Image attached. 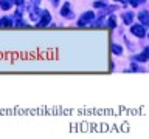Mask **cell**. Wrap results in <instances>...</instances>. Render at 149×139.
<instances>
[{
    "instance_id": "cell-11",
    "label": "cell",
    "mask_w": 149,
    "mask_h": 139,
    "mask_svg": "<svg viewBox=\"0 0 149 139\" xmlns=\"http://www.w3.org/2000/svg\"><path fill=\"white\" fill-rule=\"evenodd\" d=\"M130 2H132L134 6H137V5H138V0H130Z\"/></svg>"
},
{
    "instance_id": "cell-1",
    "label": "cell",
    "mask_w": 149,
    "mask_h": 139,
    "mask_svg": "<svg viewBox=\"0 0 149 139\" xmlns=\"http://www.w3.org/2000/svg\"><path fill=\"white\" fill-rule=\"evenodd\" d=\"M132 34H135L137 37H143L146 32H144V28H143V26L135 25V26H132Z\"/></svg>"
},
{
    "instance_id": "cell-7",
    "label": "cell",
    "mask_w": 149,
    "mask_h": 139,
    "mask_svg": "<svg viewBox=\"0 0 149 139\" xmlns=\"http://www.w3.org/2000/svg\"><path fill=\"white\" fill-rule=\"evenodd\" d=\"M112 51H113L115 54H121V51H123V50H121L120 45H112Z\"/></svg>"
},
{
    "instance_id": "cell-2",
    "label": "cell",
    "mask_w": 149,
    "mask_h": 139,
    "mask_svg": "<svg viewBox=\"0 0 149 139\" xmlns=\"http://www.w3.org/2000/svg\"><path fill=\"white\" fill-rule=\"evenodd\" d=\"M92 19H93V12L92 11H88V12H86V14H84V16L81 17V20H79V25H86V23L87 22H90L92 20Z\"/></svg>"
},
{
    "instance_id": "cell-13",
    "label": "cell",
    "mask_w": 149,
    "mask_h": 139,
    "mask_svg": "<svg viewBox=\"0 0 149 139\" xmlns=\"http://www.w3.org/2000/svg\"><path fill=\"white\" fill-rule=\"evenodd\" d=\"M14 2H16V3H22L23 0H14Z\"/></svg>"
},
{
    "instance_id": "cell-9",
    "label": "cell",
    "mask_w": 149,
    "mask_h": 139,
    "mask_svg": "<svg viewBox=\"0 0 149 139\" xmlns=\"http://www.w3.org/2000/svg\"><path fill=\"white\" fill-rule=\"evenodd\" d=\"M109 26H112V28L115 26V19H113V17H110V19H109Z\"/></svg>"
},
{
    "instance_id": "cell-5",
    "label": "cell",
    "mask_w": 149,
    "mask_h": 139,
    "mask_svg": "<svg viewBox=\"0 0 149 139\" xmlns=\"http://www.w3.org/2000/svg\"><path fill=\"white\" fill-rule=\"evenodd\" d=\"M132 19H134V14H132V12H126V14H123V20H124L126 25H129V23L132 22Z\"/></svg>"
},
{
    "instance_id": "cell-10",
    "label": "cell",
    "mask_w": 149,
    "mask_h": 139,
    "mask_svg": "<svg viewBox=\"0 0 149 139\" xmlns=\"http://www.w3.org/2000/svg\"><path fill=\"white\" fill-rule=\"evenodd\" d=\"M95 6H96V8H102V6H104V3H102V2H96Z\"/></svg>"
},
{
    "instance_id": "cell-6",
    "label": "cell",
    "mask_w": 149,
    "mask_h": 139,
    "mask_svg": "<svg viewBox=\"0 0 149 139\" xmlns=\"http://www.w3.org/2000/svg\"><path fill=\"white\" fill-rule=\"evenodd\" d=\"M48 22H50V14L45 12V14H44V19H42V22H40V25H47Z\"/></svg>"
},
{
    "instance_id": "cell-3",
    "label": "cell",
    "mask_w": 149,
    "mask_h": 139,
    "mask_svg": "<svg viewBox=\"0 0 149 139\" xmlns=\"http://www.w3.org/2000/svg\"><path fill=\"white\" fill-rule=\"evenodd\" d=\"M138 19H140V22H143V25H149V12H146V11L140 12Z\"/></svg>"
},
{
    "instance_id": "cell-12",
    "label": "cell",
    "mask_w": 149,
    "mask_h": 139,
    "mask_svg": "<svg viewBox=\"0 0 149 139\" xmlns=\"http://www.w3.org/2000/svg\"><path fill=\"white\" fill-rule=\"evenodd\" d=\"M116 2H123V3L126 5V3H127V2H129V0H116Z\"/></svg>"
},
{
    "instance_id": "cell-8",
    "label": "cell",
    "mask_w": 149,
    "mask_h": 139,
    "mask_svg": "<svg viewBox=\"0 0 149 139\" xmlns=\"http://www.w3.org/2000/svg\"><path fill=\"white\" fill-rule=\"evenodd\" d=\"M61 12H62L64 16H67V14H68V3H67V5H64V9H62Z\"/></svg>"
},
{
    "instance_id": "cell-4",
    "label": "cell",
    "mask_w": 149,
    "mask_h": 139,
    "mask_svg": "<svg viewBox=\"0 0 149 139\" xmlns=\"http://www.w3.org/2000/svg\"><path fill=\"white\" fill-rule=\"evenodd\" d=\"M137 59H138V60H141V62H144V60H148V59H149V46H148V48H144V51L138 56Z\"/></svg>"
}]
</instances>
